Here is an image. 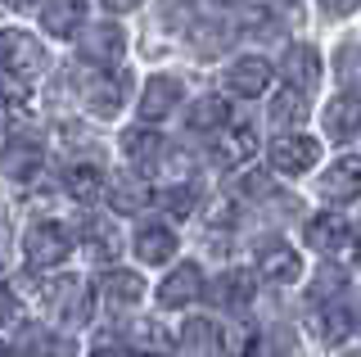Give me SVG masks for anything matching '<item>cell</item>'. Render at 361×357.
Returning a JSON list of instances; mask_svg holds the SVG:
<instances>
[{"mask_svg":"<svg viewBox=\"0 0 361 357\" xmlns=\"http://www.w3.org/2000/svg\"><path fill=\"white\" fill-rule=\"evenodd\" d=\"M45 68V50L32 32H18V28H5L0 32V73L14 77V82H27Z\"/></svg>","mask_w":361,"mask_h":357,"instance_id":"cell-1","label":"cell"},{"mask_svg":"<svg viewBox=\"0 0 361 357\" xmlns=\"http://www.w3.org/2000/svg\"><path fill=\"white\" fill-rule=\"evenodd\" d=\"M68 249H73V240H68V231L59 222H37V226H27V236H23V258H27L32 272L59 267L68 258Z\"/></svg>","mask_w":361,"mask_h":357,"instance_id":"cell-2","label":"cell"},{"mask_svg":"<svg viewBox=\"0 0 361 357\" xmlns=\"http://www.w3.org/2000/svg\"><path fill=\"white\" fill-rule=\"evenodd\" d=\"M127 86H131L127 73H104V68H99L95 77H86V82H82V99H86L90 114L113 118L122 109V99H127Z\"/></svg>","mask_w":361,"mask_h":357,"instance_id":"cell-3","label":"cell"},{"mask_svg":"<svg viewBox=\"0 0 361 357\" xmlns=\"http://www.w3.org/2000/svg\"><path fill=\"white\" fill-rule=\"evenodd\" d=\"M45 303H50V312H54L59 321H68V326H82V321L90 317L86 285L77 281V276H63V281H54L50 289H45Z\"/></svg>","mask_w":361,"mask_h":357,"instance_id":"cell-4","label":"cell"},{"mask_svg":"<svg viewBox=\"0 0 361 357\" xmlns=\"http://www.w3.org/2000/svg\"><path fill=\"white\" fill-rule=\"evenodd\" d=\"M316 154L321 150H316L312 136H276V145H271V167L280 176H298L316 163Z\"/></svg>","mask_w":361,"mask_h":357,"instance_id":"cell-5","label":"cell"},{"mask_svg":"<svg viewBox=\"0 0 361 357\" xmlns=\"http://www.w3.org/2000/svg\"><path fill=\"white\" fill-rule=\"evenodd\" d=\"M203 294V272L199 262H180L163 285H158V303L163 308H190L195 298Z\"/></svg>","mask_w":361,"mask_h":357,"instance_id":"cell-6","label":"cell"},{"mask_svg":"<svg viewBox=\"0 0 361 357\" xmlns=\"http://www.w3.org/2000/svg\"><path fill=\"white\" fill-rule=\"evenodd\" d=\"M257 272H262L271 285H293L302 276V262H298V253H293L289 244L271 240V244L257 249Z\"/></svg>","mask_w":361,"mask_h":357,"instance_id":"cell-7","label":"cell"},{"mask_svg":"<svg viewBox=\"0 0 361 357\" xmlns=\"http://www.w3.org/2000/svg\"><path fill=\"white\" fill-rule=\"evenodd\" d=\"M321 195L330 204H353V199H361V159H338L321 176Z\"/></svg>","mask_w":361,"mask_h":357,"instance_id":"cell-8","label":"cell"},{"mask_svg":"<svg viewBox=\"0 0 361 357\" xmlns=\"http://www.w3.org/2000/svg\"><path fill=\"white\" fill-rule=\"evenodd\" d=\"M267 82H271V63L257 59V54H248V59H235L231 68H226V86H231L235 95H244V99L262 95Z\"/></svg>","mask_w":361,"mask_h":357,"instance_id":"cell-9","label":"cell"},{"mask_svg":"<svg viewBox=\"0 0 361 357\" xmlns=\"http://www.w3.org/2000/svg\"><path fill=\"white\" fill-rule=\"evenodd\" d=\"M285 82L293 86V91L307 95L316 82H321V54H316V46H289L285 50Z\"/></svg>","mask_w":361,"mask_h":357,"instance_id":"cell-10","label":"cell"},{"mask_svg":"<svg viewBox=\"0 0 361 357\" xmlns=\"http://www.w3.org/2000/svg\"><path fill=\"white\" fill-rule=\"evenodd\" d=\"M212 154H217V163L235 167V163H248L257 154V131L244 127V122H235V127H221L217 131V145H212Z\"/></svg>","mask_w":361,"mask_h":357,"instance_id":"cell-11","label":"cell"},{"mask_svg":"<svg viewBox=\"0 0 361 357\" xmlns=\"http://www.w3.org/2000/svg\"><path fill=\"white\" fill-rule=\"evenodd\" d=\"M176 99H180V82H176V77H149L135 114H140L145 122H158V118H167L176 109Z\"/></svg>","mask_w":361,"mask_h":357,"instance_id":"cell-12","label":"cell"},{"mask_svg":"<svg viewBox=\"0 0 361 357\" xmlns=\"http://www.w3.org/2000/svg\"><path fill=\"white\" fill-rule=\"evenodd\" d=\"M307 244L316 253H338V249H348V236H353V226H348L343 217H334V213H321V217H312L307 222Z\"/></svg>","mask_w":361,"mask_h":357,"instance_id":"cell-13","label":"cell"},{"mask_svg":"<svg viewBox=\"0 0 361 357\" xmlns=\"http://www.w3.org/2000/svg\"><path fill=\"white\" fill-rule=\"evenodd\" d=\"M325 131H330V140H353L361 131V95H338L330 99V109H325Z\"/></svg>","mask_w":361,"mask_h":357,"instance_id":"cell-14","label":"cell"},{"mask_svg":"<svg viewBox=\"0 0 361 357\" xmlns=\"http://www.w3.org/2000/svg\"><path fill=\"white\" fill-rule=\"evenodd\" d=\"M176 253V231L163 226V222H149V226L135 231V258L140 262H167Z\"/></svg>","mask_w":361,"mask_h":357,"instance_id":"cell-15","label":"cell"},{"mask_svg":"<svg viewBox=\"0 0 361 357\" xmlns=\"http://www.w3.org/2000/svg\"><path fill=\"white\" fill-rule=\"evenodd\" d=\"M145 294V281L135 272H104L99 276V298L109 308H135Z\"/></svg>","mask_w":361,"mask_h":357,"instance_id":"cell-16","label":"cell"},{"mask_svg":"<svg viewBox=\"0 0 361 357\" xmlns=\"http://www.w3.org/2000/svg\"><path fill=\"white\" fill-rule=\"evenodd\" d=\"M122 154H127L135 167H154L167 154V140L149 127H131V131H122Z\"/></svg>","mask_w":361,"mask_h":357,"instance_id":"cell-17","label":"cell"},{"mask_svg":"<svg viewBox=\"0 0 361 357\" xmlns=\"http://www.w3.org/2000/svg\"><path fill=\"white\" fill-rule=\"evenodd\" d=\"M86 18V0H45L41 9V23L50 37H73Z\"/></svg>","mask_w":361,"mask_h":357,"instance_id":"cell-18","label":"cell"},{"mask_svg":"<svg viewBox=\"0 0 361 357\" xmlns=\"http://www.w3.org/2000/svg\"><path fill=\"white\" fill-rule=\"evenodd\" d=\"M122 54V28H113V23H99V28H90L86 32V41H82V59L86 63H113Z\"/></svg>","mask_w":361,"mask_h":357,"instance_id":"cell-19","label":"cell"},{"mask_svg":"<svg viewBox=\"0 0 361 357\" xmlns=\"http://www.w3.org/2000/svg\"><path fill=\"white\" fill-rule=\"evenodd\" d=\"M316 330H321L325 344H343L357 330V312L348 303H321L316 308Z\"/></svg>","mask_w":361,"mask_h":357,"instance_id":"cell-20","label":"cell"},{"mask_svg":"<svg viewBox=\"0 0 361 357\" xmlns=\"http://www.w3.org/2000/svg\"><path fill=\"white\" fill-rule=\"evenodd\" d=\"M99 186H104L99 163H68V167H63V190L73 195V199H82V204L99 199Z\"/></svg>","mask_w":361,"mask_h":357,"instance_id":"cell-21","label":"cell"},{"mask_svg":"<svg viewBox=\"0 0 361 357\" xmlns=\"http://www.w3.org/2000/svg\"><path fill=\"white\" fill-rule=\"evenodd\" d=\"M253 289H257L253 272H226V276H217V281H212V303H221V308H244L248 298H253Z\"/></svg>","mask_w":361,"mask_h":357,"instance_id":"cell-22","label":"cell"},{"mask_svg":"<svg viewBox=\"0 0 361 357\" xmlns=\"http://www.w3.org/2000/svg\"><path fill=\"white\" fill-rule=\"evenodd\" d=\"M109 204L118 208V213H140V208H149L154 204V195L145 190V181H135V176H113L109 181Z\"/></svg>","mask_w":361,"mask_h":357,"instance_id":"cell-23","label":"cell"},{"mask_svg":"<svg viewBox=\"0 0 361 357\" xmlns=\"http://www.w3.org/2000/svg\"><path fill=\"white\" fill-rule=\"evenodd\" d=\"M127 344L140 357H167L172 353V334L158 326V321H135V326L127 330Z\"/></svg>","mask_w":361,"mask_h":357,"instance_id":"cell-24","label":"cell"},{"mask_svg":"<svg viewBox=\"0 0 361 357\" xmlns=\"http://www.w3.org/2000/svg\"><path fill=\"white\" fill-rule=\"evenodd\" d=\"M302 114H307V95L293 91V86H280V95L271 99V122L276 127H298Z\"/></svg>","mask_w":361,"mask_h":357,"instance_id":"cell-25","label":"cell"},{"mask_svg":"<svg viewBox=\"0 0 361 357\" xmlns=\"http://www.w3.org/2000/svg\"><path fill=\"white\" fill-rule=\"evenodd\" d=\"M226 118H231V109H226L221 95H203V99H195V109H190V127L195 131H221Z\"/></svg>","mask_w":361,"mask_h":357,"instance_id":"cell-26","label":"cell"},{"mask_svg":"<svg viewBox=\"0 0 361 357\" xmlns=\"http://www.w3.org/2000/svg\"><path fill=\"white\" fill-rule=\"evenodd\" d=\"M63 353V344L54 339L45 326H23L18 334V357H59Z\"/></svg>","mask_w":361,"mask_h":357,"instance_id":"cell-27","label":"cell"},{"mask_svg":"<svg viewBox=\"0 0 361 357\" xmlns=\"http://www.w3.org/2000/svg\"><path fill=\"white\" fill-rule=\"evenodd\" d=\"M82 240L90 244V253H95L99 262H113V253H118V236H113V226H104V222H95V217L82 222Z\"/></svg>","mask_w":361,"mask_h":357,"instance_id":"cell-28","label":"cell"},{"mask_svg":"<svg viewBox=\"0 0 361 357\" xmlns=\"http://www.w3.org/2000/svg\"><path fill=\"white\" fill-rule=\"evenodd\" d=\"M0 163H5V172H9V176H18V181H23L27 172H37V163H41V150H37V145H9V150H5V159H0Z\"/></svg>","mask_w":361,"mask_h":357,"instance_id":"cell-29","label":"cell"},{"mask_svg":"<svg viewBox=\"0 0 361 357\" xmlns=\"http://www.w3.org/2000/svg\"><path fill=\"white\" fill-rule=\"evenodd\" d=\"M253 344H257V334L240 326V321L221 330V357H253Z\"/></svg>","mask_w":361,"mask_h":357,"instance_id":"cell-30","label":"cell"},{"mask_svg":"<svg viewBox=\"0 0 361 357\" xmlns=\"http://www.w3.org/2000/svg\"><path fill=\"white\" fill-rule=\"evenodd\" d=\"M190 41H195L199 54H217L221 41H226V28H221V23H203V18H199V23L190 28Z\"/></svg>","mask_w":361,"mask_h":357,"instance_id":"cell-31","label":"cell"},{"mask_svg":"<svg viewBox=\"0 0 361 357\" xmlns=\"http://www.w3.org/2000/svg\"><path fill=\"white\" fill-rule=\"evenodd\" d=\"M231 195H244V199H267L271 195V176H262V172H240V176H231Z\"/></svg>","mask_w":361,"mask_h":357,"instance_id":"cell-32","label":"cell"},{"mask_svg":"<svg viewBox=\"0 0 361 357\" xmlns=\"http://www.w3.org/2000/svg\"><path fill=\"white\" fill-rule=\"evenodd\" d=\"M212 339H217V330H212L208 321H190V326H185V339H180V344L190 349V357H203V353L212 349Z\"/></svg>","mask_w":361,"mask_h":357,"instance_id":"cell-33","label":"cell"},{"mask_svg":"<svg viewBox=\"0 0 361 357\" xmlns=\"http://www.w3.org/2000/svg\"><path fill=\"white\" fill-rule=\"evenodd\" d=\"M343 289V276L334 272V267H325L321 272V281L312 285V308H321V303H334V294Z\"/></svg>","mask_w":361,"mask_h":357,"instance_id":"cell-34","label":"cell"},{"mask_svg":"<svg viewBox=\"0 0 361 357\" xmlns=\"http://www.w3.org/2000/svg\"><path fill=\"white\" fill-rule=\"evenodd\" d=\"M338 73H343V82L361 86V46H343V54H338Z\"/></svg>","mask_w":361,"mask_h":357,"instance_id":"cell-35","label":"cell"},{"mask_svg":"<svg viewBox=\"0 0 361 357\" xmlns=\"http://www.w3.org/2000/svg\"><path fill=\"white\" fill-rule=\"evenodd\" d=\"M163 208H167V213H176V217H185L190 208H195V195H190L185 186H172V190L163 195Z\"/></svg>","mask_w":361,"mask_h":357,"instance_id":"cell-36","label":"cell"},{"mask_svg":"<svg viewBox=\"0 0 361 357\" xmlns=\"http://www.w3.org/2000/svg\"><path fill=\"white\" fill-rule=\"evenodd\" d=\"M361 0H321V9H330V14H348V9H357Z\"/></svg>","mask_w":361,"mask_h":357,"instance_id":"cell-37","label":"cell"},{"mask_svg":"<svg viewBox=\"0 0 361 357\" xmlns=\"http://www.w3.org/2000/svg\"><path fill=\"white\" fill-rule=\"evenodd\" d=\"M348 253H353V262L361 267V222L353 226V236H348Z\"/></svg>","mask_w":361,"mask_h":357,"instance_id":"cell-38","label":"cell"},{"mask_svg":"<svg viewBox=\"0 0 361 357\" xmlns=\"http://www.w3.org/2000/svg\"><path fill=\"white\" fill-rule=\"evenodd\" d=\"M9 317H14V298H9V294H5V289H0V326H5V321H9Z\"/></svg>","mask_w":361,"mask_h":357,"instance_id":"cell-39","label":"cell"},{"mask_svg":"<svg viewBox=\"0 0 361 357\" xmlns=\"http://www.w3.org/2000/svg\"><path fill=\"white\" fill-rule=\"evenodd\" d=\"M135 5H140V0H104V9H113V14H127Z\"/></svg>","mask_w":361,"mask_h":357,"instance_id":"cell-40","label":"cell"},{"mask_svg":"<svg viewBox=\"0 0 361 357\" xmlns=\"http://www.w3.org/2000/svg\"><path fill=\"white\" fill-rule=\"evenodd\" d=\"M0 5H9V9H18V5H32V0H0Z\"/></svg>","mask_w":361,"mask_h":357,"instance_id":"cell-41","label":"cell"},{"mask_svg":"<svg viewBox=\"0 0 361 357\" xmlns=\"http://www.w3.org/2000/svg\"><path fill=\"white\" fill-rule=\"evenodd\" d=\"M90 357H118V353H113V349H95V353H90Z\"/></svg>","mask_w":361,"mask_h":357,"instance_id":"cell-42","label":"cell"},{"mask_svg":"<svg viewBox=\"0 0 361 357\" xmlns=\"http://www.w3.org/2000/svg\"><path fill=\"white\" fill-rule=\"evenodd\" d=\"M0 357H14V349H9V344H0Z\"/></svg>","mask_w":361,"mask_h":357,"instance_id":"cell-43","label":"cell"}]
</instances>
